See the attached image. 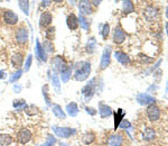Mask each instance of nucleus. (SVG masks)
<instances>
[{"label":"nucleus","mask_w":168,"mask_h":146,"mask_svg":"<svg viewBox=\"0 0 168 146\" xmlns=\"http://www.w3.org/2000/svg\"><path fill=\"white\" fill-rule=\"evenodd\" d=\"M90 73H91V64L89 62H81V63L76 64L74 79L76 81H84L89 78Z\"/></svg>","instance_id":"f257e3e1"},{"label":"nucleus","mask_w":168,"mask_h":146,"mask_svg":"<svg viewBox=\"0 0 168 146\" xmlns=\"http://www.w3.org/2000/svg\"><path fill=\"white\" fill-rule=\"evenodd\" d=\"M53 131L55 133V135L61 138H68L72 135L76 134L75 129L68 128V127H57V126H53Z\"/></svg>","instance_id":"f03ea898"},{"label":"nucleus","mask_w":168,"mask_h":146,"mask_svg":"<svg viewBox=\"0 0 168 146\" xmlns=\"http://www.w3.org/2000/svg\"><path fill=\"white\" fill-rule=\"evenodd\" d=\"M32 133H30V130L27 129V128H21L18 133H17V142L19 143V144H27V143H29L30 139H32Z\"/></svg>","instance_id":"7ed1b4c3"},{"label":"nucleus","mask_w":168,"mask_h":146,"mask_svg":"<svg viewBox=\"0 0 168 146\" xmlns=\"http://www.w3.org/2000/svg\"><path fill=\"white\" fill-rule=\"evenodd\" d=\"M147 116L148 118H149V120H151V121H156V120L159 119V117H160V110H159V108H158L155 103H151V105L148 106Z\"/></svg>","instance_id":"20e7f679"},{"label":"nucleus","mask_w":168,"mask_h":146,"mask_svg":"<svg viewBox=\"0 0 168 146\" xmlns=\"http://www.w3.org/2000/svg\"><path fill=\"white\" fill-rule=\"evenodd\" d=\"M110 59H111V49L110 47H105L103 51V54L101 57V63H100V69L104 70L108 68V65L110 64Z\"/></svg>","instance_id":"39448f33"},{"label":"nucleus","mask_w":168,"mask_h":146,"mask_svg":"<svg viewBox=\"0 0 168 146\" xmlns=\"http://www.w3.org/2000/svg\"><path fill=\"white\" fill-rule=\"evenodd\" d=\"M4 20L8 25H16L18 23V16L12 10H6L4 12Z\"/></svg>","instance_id":"423d86ee"},{"label":"nucleus","mask_w":168,"mask_h":146,"mask_svg":"<svg viewBox=\"0 0 168 146\" xmlns=\"http://www.w3.org/2000/svg\"><path fill=\"white\" fill-rule=\"evenodd\" d=\"M16 39L19 44H26L28 41V29L26 27H20L16 33Z\"/></svg>","instance_id":"0eeeda50"},{"label":"nucleus","mask_w":168,"mask_h":146,"mask_svg":"<svg viewBox=\"0 0 168 146\" xmlns=\"http://www.w3.org/2000/svg\"><path fill=\"white\" fill-rule=\"evenodd\" d=\"M123 143V138L120 134H113L109 136L106 139V146H121Z\"/></svg>","instance_id":"6e6552de"},{"label":"nucleus","mask_w":168,"mask_h":146,"mask_svg":"<svg viewBox=\"0 0 168 146\" xmlns=\"http://www.w3.org/2000/svg\"><path fill=\"white\" fill-rule=\"evenodd\" d=\"M94 82H95V79H93L92 81L90 82L89 84H86L85 87L83 88V90H82V93L84 94V97L86 99V101L92 98V96L94 94Z\"/></svg>","instance_id":"1a4fd4ad"},{"label":"nucleus","mask_w":168,"mask_h":146,"mask_svg":"<svg viewBox=\"0 0 168 146\" xmlns=\"http://www.w3.org/2000/svg\"><path fill=\"white\" fill-rule=\"evenodd\" d=\"M79 8H80V12L82 15H90L92 12V7H91L90 0H80Z\"/></svg>","instance_id":"9d476101"},{"label":"nucleus","mask_w":168,"mask_h":146,"mask_svg":"<svg viewBox=\"0 0 168 146\" xmlns=\"http://www.w3.org/2000/svg\"><path fill=\"white\" fill-rule=\"evenodd\" d=\"M52 19H53V16L51 12H48V11L43 12L42 16H41V19H39V26L42 28H46L47 26L51 25Z\"/></svg>","instance_id":"9b49d317"},{"label":"nucleus","mask_w":168,"mask_h":146,"mask_svg":"<svg viewBox=\"0 0 168 146\" xmlns=\"http://www.w3.org/2000/svg\"><path fill=\"white\" fill-rule=\"evenodd\" d=\"M125 39H126L125 32L120 27H117L114 29V33H113V42L116 44H121L125 42Z\"/></svg>","instance_id":"f8f14e48"},{"label":"nucleus","mask_w":168,"mask_h":146,"mask_svg":"<svg viewBox=\"0 0 168 146\" xmlns=\"http://www.w3.org/2000/svg\"><path fill=\"white\" fill-rule=\"evenodd\" d=\"M35 52H36L37 57L43 61V62H46L47 61V55H46V51L43 47V45L39 43V41H37L36 43V49H35Z\"/></svg>","instance_id":"ddd939ff"},{"label":"nucleus","mask_w":168,"mask_h":146,"mask_svg":"<svg viewBox=\"0 0 168 146\" xmlns=\"http://www.w3.org/2000/svg\"><path fill=\"white\" fill-rule=\"evenodd\" d=\"M10 61H11V64H12V66H14L15 69L20 70L21 65L24 63V56H22V54H20V53H16V54H14L11 56Z\"/></svg>","instance_id":"4468645a"},{"label":"nucleus","mask_w":168,"mask_h":146,"mask_svg":"<svg viewBox=\"0 0 168 146\" xmlns=\"http://www.w3.org/2000/svg\"><path fill=\"white\" fill-rule=\"evenodd\" d=\"M114 57L117 59V61L122 65H128L130 64V59H129V56L126 54V53H123V52H121V51H117L116 53H114Z\"/></svg>","instance_id":"2eb2a0df"},{"label":"nucleus","mask_w":168,"mask_h":146,"mask_svg":"<svg viewBox=\"0 0 168 146\" xmlns=\"http://www.w3.org/2000/svg\"><path fill=\"white\" fill-rule=\"evenodd\" d=\"M66 24H67V26H68L70 29H72V31L77 29V27H79V20H77V17L75 16L74 14H71V15L67 17V19H66Z\"/></svg>","instance_id":"dca6fc26"},{"label":"nucleus","mask_w":168,"mask_h":146,"mask_svg":"<svg viewBox=\"0 0 168 146\" xmlns=\"http://www.w3.org/2000/svg\"><path fill=\"white\" fill-rule=\"evenodd\" d=\"M137 100H138V102L141 103V105H147V103L151 105V103L155 102V99L151 96L147 94V93H140L138 96V98H137Z\"/></svg>","instance_id":"f3484780"},{"label":"nucleus","mask_w":168,"mask_h":146,"mask_svg":"<svg viewBox=\"0 0 168 146\" xmlns=\"http://www.w3.org/2000/svg\"><path fill=\"white\" fill-rule=\"evenodd\" d=\"M99 113H100V116L102 118H106L112 115V109L106 106V105H103V103H100V107H99Z\"/></svg>","instance_id":"a211bd4d"},{"label":"nucleus","mask_w":168,"mask_h":146,"mask_svg":"<svg viewBox=\"0 0 168 146\" xmlns=\"http://www.w3.org/2000/svg\"><path fill=\"white\" fill-rule=\"evenodd\" d=\"M66 111H67V114L71 116V117H75V116H77L79 114V107H77V105L76 102H70L66 106Z\"/></svg>","instance_id":"6ab92c4d"},{"label":"nucleus","mask_w":168,"mask_h":146,"mask_svg":"<svg viewBox=\"0 0 168 146\" xmlns=\"http://www.w3.org/2000/svg\"><path fill=\"white\" fill-rule=\"evenodd\" d=\"M53 114H54V116H56L57 118L59 119H65L66 118V114L63 111V109H62V107L59 106V105H54L53 106Z\"/></svg>","instance_id":"aec40b11"},{"label":"nucleus","mask_w":168,"mask_h":146,"mask_svg":"<svg viewBox=\"0 0 168 146\" xmlns=\"http://www.w3.org/2000/svg\"><path fill=\"white\" fill-rule=\"evenodd\" d=\"M65 62L61 56H56L55 59L53 60V68H55V70H59L62 71L65 68Z\"/></svg>","instance_id":"412c9836"},{"label":"nucleus","mask_w":168,"mask_h":146,"mask_svg":"<svg viewBox=\"0 0 168 146\" xmlns=\"http://www.w3.org/2000/svg\"><path fill=\"white\" fill-rule=\"evenodd\" d=\"M143 16L146 17L147 20H152V19H155L157 17V10L155 8H152V7H148L143 12Z\"/></svg>","instance_id":"4be33fe9"},{"label":"nucleus","mask_w":168,"mask_h":146,"mask_svg":"<svg viewBox=\"0 0 168 146\" xmlns=\"http://www.w3.org/2000/svg\"><path fill=\"white\" fill-rule=\"evenodd\" d=\"M12 141L14 139L9 134H0V146H9Z\"/></svg>","instance_id":"5701e85b"},{"label":"nucleus","mask_w":168,"mask_h":146,"mask_svg":"<svg viewBox=\"0 0 168 146\" xmlns=\"http://www.w3.org/2000/svg\"><path fill=\"white\" fill-rule=\"evenodd\" d=\"M155 136H156V133H155V130L152 129L151 127H147L145 129V131H143V139L145 141H152L155 138Z\"/></svg>","instance_id":"b1692460"},{"label":"nucleus","mask_w":168,"mask_h":146,"mask_svg":"<svg viewBox=\"0 0 168 146\" xmlns=\"http://www.w3.org/2000/svg\"><path fill=\"white\" fill-rule=\"evenodd\" d=\"M61 78H62V81L64 82V83H66V82L70 80V78H71V76H72V69L71 68H67V66H65L63 70L61 71Z\"/></svg>","instance_id":"393cba45"},{"label":"nucleus","mask_w":168,"mask_h":146,"mask_svg":"<svg viewBox=\"0 0 168 146\" xmlns=\"http://www.w3.org/2000/svg\"><path fill=\"white\" fill-rule=\"evenodd\" d=\"M18 6L24 14L26 15L29 14V1L28 0H18Z\"/></svg>","instance_id":"a878e982"},{"label":"nucleus","mask_w":168,"mask_h":146,"mask_svg":"<svg viewBox=\"0 0 168 146\" xmlns=\"http://www.w3.org/2000/svg\"><path fill=\"white\" fill-rule=\"evenodd\" d=\"M135 10V6L131 0H123V11L126 14H130Z\"/></svg>","instance_id":"bb28decb"},{"label":"nucleus","mask_w":168,"mask_h":146,"mask_svg":"<svg viewBox=\"0 0 168 146\" xmlns=\"http://www.w3.org/2000/svg\"><path fill=\"white\" fill-rule=\"evenodd\" d=\"M12 106H14V108L16 109V110H21V109H25V107L27 106V103L24 99H19V100L16 99V100H14Z\"/></svg>","instance_id":"cd10ccee"},{"label":"nucleus","mask_w":168,"mask_h":146,"mask_svg":"<svg viewBox=\"0 0 168 146\" xmlns=\"http://www.w3.org/2000/svg\"><path fill=\"white\" fill-rule=\"evenodd\" d=\"M25 113L28 116H35L38 113V108H37L35 105H30V106H26L25 107Z\"/></svg>","instance_id":"c85d7f7f"},{"label":"nucleus","mask_w":168,"mask_h":146,"mask_svg":"<svg viewBox=\"0 0 168 146\" xmlns=\"http://www.w3.org/2000/svg\"><path fill=\"white\" fill-rule=\"evenodd\" d=\"M94 139H95V136L93 133H86V134L83 136V142H84V144H86V145H90L91 143H93Z\"/></svg>","instance_id":"c756f323"},{"label":"nucleus","mask_w":168,"mask_h":146,"mask_svg":"<svg viewBox=\"0 0 168 146\" xmlns=\"http://www.w3.org/2000/svg\"><path fill=\"white\" fill-rule=\"evenodd\" d=\"M45 36H46L47 41L52 42L53 39L55 38V27H48L46 29V32H45Z\"/></svg>","instance_id":"7c9ffc66"},{"label":"nucleus","mask_w":168,"mask_h":146,"mask_svg":"<svg viewBox=\"0 0 168 146\" xmlns=\"http://www.w3.org/2000/svg\"><path fill=\"white\" fill-rule=\"evenodd\" d=\"M43 96H44L45 100H46L47 106H51V98L48 96V86L47 84H45V86L43 87Z\"/></svg>","instance_id":"2f4dec72"},{"label":"nucleus","mask_w":168,"mask_h":146,"mask_svg":"<svg viewBox=\"0 0 168 146\" xmlns=\"http://www.w3.org/2000/svg\"><path fill=\"white\" fill-rule=\"evenodd\" d=\"M55 143H56V139H55L52 135H47V142H45L43 145H39V146H53Z\"/></svg>","instance_id":"473e14b6"},{"label":"nucleus","mask_w":168,"mask_h":146,"mask_svg":"<svg viewBox=\"0 0 168 146\" xmlns=\"http://www.w3.org/2000/svg\"><path fill=\"white\" fill-rule=\"evenodd\" d=\"M43 47L45 49V51L47 49L48 52H54V47H53V43L51 41H45L43 44Z\"/></svg>","instance_id":"72a5a7b5"},{"label":"nucleus","mask_w":168,"mask_h":146,"mask_svg":"<svg viewBox=\"0 0 168 146\" xmlns=\"http://www.w3.org/2000/svg\"><path fill=\"white\" fill-rule=\"evenodd\" d=\"M109 32H110V25H109V24H104V25H103V28H102V36H103L104 39L108 37Z\"/></svg>","instance_id":"f704fd0d"},{"label":"nucleus","mask_w":168,"mask_h":146,"mask_svg":"<svg viewBox=\"0 0 168 146\" xmlns=\"http://www.w3.org/2000/svg\"><path fill=\"white\" fill-rule=\"evenodd\" d=\"M21 76H22V71L18 70L16 73H15V74H14V76L10 78V82H16L17 80H19V79H20Z\"/></svg>","instance_id":"c9c22d12"},{"label":"nucleus","mask_w":168,"mask_h":146,"mask_svg":"<svg viewBox=\"0 0 168 146\" xmlns=\"http://www.w3.org/2000/svg\"><path fill=\"white\" fill-rule=\"evenodd\" d=\"M118 127H121V128H126V129H128V128H130V127H131V124H130L128 120H126V119H122Z\"/></svg>","instance_id":"e433bc0d"},{"label":"nucleus","mask_w":168,"mask_h":146,"mask_svg":"<svg viewBox=\"0 0 168 146\" xmlns=\"http://www.w3.org/2000/svg\"><path fill=\"white\" fill-rule=\"evenodd\" d=\"M80 23H81V25H82V27L84 28V29H88L89 28V23L85 20V18H83L82 16H80Z\"/></svg>","instance_id":"4c0bfd02"},{"label":"nucleus","mask_w":168,"mask_h":146,"mask_svg":"<svg viewBox=\"0 0 168 146\" xmlns=\"http://www.w3.org/2000/svg\"><path fill=\"white\" fill-rule=\"evenodd\" d=\"M32 61H33V56H32V55H29V56H28V59H27L26 64H25V70H26V71H28L29 69H30V65H32Z\"/></svg>","instance_id":"58836bf2"},{"label":"nucleus","mask_w":168,"mask_h":146,"mask_svg":"<svg viewBox=\"0 0 168 146\" xmlns=\"http://www.w3.org/2000/svg\"><path fill=\"white\" fill-rule=\"evenodd\" d=\"M86 113L90 115H92V116H94L96 115V110H94V108H91V107H86Z\"/></svg>","instance_id":"ea45409f"},{"label":"nucleus","mask_w":168,"mask_h":146,"mask_svg":"<svg viewBox=\"0 0 168 146\" xmlns=\"http://www.w3.org/2000/svg\"><path fill=\"white\" fill-rule=\"evenodd\" d=\"M51 1H52V0H43L42 5L44 6V7H47V6L51 4Z\"/></svg>","instance_id":"a19ab883"},{"label":"nucleus","mask_w":168,"mask_h":146,"mask_svg":"<svg viewBox=\"0 0 168 146\" xmlns=\"http://www.w3.org/2000/svg\"><path fill=\"white\" fill-rule=\"evenodd\" d=\"M14 90H15V92H20V90H21V86H15V88H14Z\"/></svg>","instance_id":"79ce46f5"},{"label":"nucleus","mask_w":168,"mask_h":146,"mask_svg":"<svg viewBox=\"0 0 168 146\" xmlns=\"http://www.w3.org/2000/svg\"><path fill=\"white\" fill-rule=\"evenodd\" d=\"M5 78H6L5 71H0V80H1V79H5Z\"/></svg>","instance_id":"37998d69"},{"label":"nucleus","mask_w":168,"mask_h":146,"mask_svg":"<svg viewBox=\"0 0 168 146\" xmlns=\"http://www.w3.org/2000/svg\"><path fill=\"white\" fill-rule=\"evenodd\" d=\"M94 2L96 4V5H99V4L101 2V0H94Z\"/></svg>","instance_id":"c03bdc74"},{"label":"nucleus","mask_w":168,"mask_h":146,"mask_svg":"<svg viewBox=\"0 0 168 146\" xmlns=\"http://www.w3.org/2000/svg\"><path fill=\"white\" fill-rule=\"evenodd\" d=\"M166 32H167V35H168V23H166Z\"/></svg>","instance_id":"a18cd8bd"},{"label":"nucleus","mask_w":168,"mask_h":146,"mask_svg":"<svg viewBox=\"0 0 168 146\" xmlns=\"http://www.w3.org/2000/svg\"><path fill=\"white\" fill-rule=\"evenodd\" d=\"M54 1H55V2H62L63 0H54Z\"/></svg>","instance_id":"49530a36"},{"label":"nucleus","mask_w":168,"mask_h":146,"mask_svg":"<svg viewBox=\"0 0 168 146\" xmlns=\"http://www.w3.org/2000/svg\"><path fill=\"white\" fill-rule=\"evenodd\" d=\"M166 17L168 18V8H167V10H166Z\"/></svg>","instance_id":"de8ad7c7"}]
</instances>
